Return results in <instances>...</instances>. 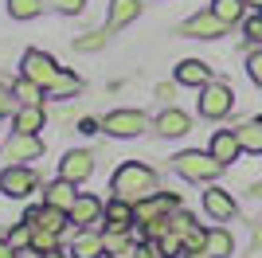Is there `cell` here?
Returning <instances> with one entry per match:
<instances>
[{
    "label": "cell",
    "instance_id": "cell-27",
    "mask_svg": "<svg viewBox=\"0 0 262 258\" xmlns=\"http://www.w3.org/2000/svg\"><path fill=\"white\" fill-rule=\"evenodd\" d=\"M157 247L164 250V258H172V254H184V235H180V231H164V235L157 239Z\"/></svg>",
    "mask_w": 262,
    "mask_h": 258
},
{
    "label": "cell",
    "instance_id": "cell-16",
    "mask_svg": "<svg viewBox=\"0 0 262 258\" xmlns=\"http://www.w3.org/2000/svg\"><path fill=\"white\" fill-rule=\"evenodd\" d=\"M102 250H106V239H102V235H94V231H78L71 254H75V258H98Z\"/></svg>",
    "mask_w": 262,
    "mask_h": 258
},
{
    "label": "cell",
    "instance_id": "cell-30",
    "mask_svg": "<svg viewBox=\"0 0 262 258\" xmlns=\"http://www.w3.org/2000/svg\"><path fill=\"white\" fill-rule=\"evenodd\" d=\"M102 43H106V32H90V35H82V39H75V47L78 51H98Z\"/></svg>",
    "mask_w": 262,
    "mask_h": 258
},
{
    "label": "cell",
    "instance_id": "cell-22",
    "mask_svg": "<svg viewBox=\"0 0 262 258\" xmlns=\"http://www.w3.org/2000/svg\"><path fill=\"white\" fill-rule=\"evenodd\" d=\"M211 12H215L223 24H239L243 12H247V0H215V4H211Z\"/></svg>",
    "mask_w": 262,
    "mask_h": 258
},
{
    "label": "cell",
    "instance_id": "cell-19",
    "mask_svg": "<svg viewBox=\"0 0 262 258\" xmlns=\"http://www.w3.org/2000/svg\"><path fill=\"white\" fill-rule=\"evenodd\" d=\"M188 125H192V118L180 114V110H164L161 118H157V129H161L164 137H180V133H188Z\"/></svg>",
    "mask_w": 262,
    "mask_h": 258
},
{
    "label": "cell",
    "instance_id": "cell-29",
    "mask_svg": "<svg viewBox=\"0 0 262 258\" xmlns=\"http://www.w3.org/2000/svg\"><path fill=\"white\" fill-rule=\"evenodd\" d=\"M32 235H35V227H28V223H24V227H16V231L8 235V243H12L16 250H20V247H32Z\"/></svg>",
    "mask_w": 262,
    "mask_h": 258
},
{
    "label": "cell",
    "instance_id": "cell-18",
    "mask_svg": "<svg viewBox=\"0 0 262 258\" xmlns=\"http://www.w3.org/2000/svg\"><path fill=\"white\" fill-rule=\"evenodd\" d=\"M43 200H47V204H51V207H63V211H71L78 196H75V184L59 176V180H55L51 188H47V196H43Z\"/></svg>",
    "mask_w": 262,
    "mask_h": 258
},
{
    "label": "cell",
    "instance_id": "cell-11",
    "mask_svg": "<svg viewBox=\"0 0 262 258\" xmlns=\"http://www.w3.org/2000/svg\"><path fill=\"white\" fill-rule=\"evenodd\" d=\"M137 219V211H133V204L129 200H121V196H114L106 204V223H110V231H129V223Z\"/></svg>",
    "mask_w": 262,
    "mask_h": 258
},
{
    "label": "cell",
    "instance_id": "cell-5",
    "mask_svg": "<svg viewBox=\"0 0 262 258\" xmlns=\"http://www.w3.org/2000/svg\"><path fill=\"white\" fill-rule=\"evenodd\" d=\"M24 75L32 78V82H39L47 90V86L59 78V67H55V59L51 55H43V51H28L24 55Z\"/></svg>",
    "mask_w": 262,
    "mask_h": 258
},
{
    "label": "cell",
    "instance_id": "cell-23",
    "mask_svg": "<svg viewBox=\"0 0 262 258\" xmlns=\"http://www.w3.org/2000/svg\"><path fill=\"white\" fill-rule=\"evenodd\" d=\"M137 12H141V4H137V0H114V8H110V24H114V28H121V24L137 20Z\"/></svg>",
    "mask_w": 262,
    "mask_h": 258
},
{
    "label": "cell",
    "instance_id": "cell-9",
    "mask_svg": "<svg viewBox=\"0 0 262 258\" xmlns=\"http://www.w3.org/2000/svg\"><path fill=\"white\" fill-rule=\"evenodd\" d=\"M133 211H137V223H153V219H164L168 211H176V196H149V200H137L133 204Z\"/></svg>",
    "mask_w": 262,
    "mask_h": 258
},
{
    "label": "cell",
    "instance_id": "cell-10",
    "mask_svg": "<svg viewBox=\"0 0 262 258\" xmlns=\"http://www.w3.org/2000/svg\"><path fill=\"white\" fill-rule=\"evenodd\" d=\"M90 172H94V157H90V153H67L63 157V180L82 184Z\"/></svg>",
    "mask_w": 262,
    "mask_h": 258
},
{
    "label": "cell",
    "instance_id": "cell-6",
    "mask_svg": "<svg viewBox=\"0 0 262 258\" xmlns=\"http://www.w3.org/2000/svg\"><path fill=\"white\" fill-rule=\"evenodd\" d=\"M227 28L231 24H223L215 12H200V16H192V20L180 28V35H192V39H219Z\"/></svg>",
    "mask_w": 262,
    "mask_h": 258
},
{
    "label": "cell",
    "instance_id": "cell-39",
    "mask_svg": "<svg viewBox=\"0 0 262 258\" xmlns=\"http://www.w3.org/2000/svg\"><path fill=\"white\" fill-rule=\"evenodd\" d=\"M247 4H254V8H258V12H262V0H247Z\"/></svg>",
    "mask_w": 262,
    "mask_h": 258
},
{
    "label": "cell",
    "instance_id": "cell-36",
    "mask_svg": "<svg viewBox=\"0 0 262 258\" xmlns=\"http://www.w3.org/2000/svg\"><path fill=\"white\" fill-rule=\"evenodd\" d=\"M12 250H16V247H12V243H0V258H16V254H12Z\"/></svg>",
    "mask_w": 262,
    "mask_h": 258
},
{
    "label": "cell",
    "instance_id": "cell-31",
    "mask_svg": "<svg viewBox=\"0 0 262 258\" xmlns=\"http://www.w3.org/2000/svg\"><path fill=\"white\" fill-rule=\"evenodd\" d=\"M168 227H172V231H180V235H188V231H192V215H184V211H176L172 219H168Z\"/></svg>",
    "mask_w": 262,
    "mask_h": 258
},
{
    "label": "cell",
    "instance_id": "cell-13",
    "mask_svg": "<svg viewBox=\"0 0 262 258\" xmlns=\"http://www.w3.org/2000/svg\"><path fill=\"white\" fill-rule=\"evenodd\" d=\"M176 82H184V86H208L211 82V67L200 63V59H184V63L176 67Z\"/></svg>",
    "mask_w": 262,
    "mask_h": 258
},
{
    "label": "cell",
    "instance_id": "cell-21",
    "mask_svg": "<svg viewBox=\"0 0 262 258\" xmlns=\"http://www.w3.org/2000/svg\"><path fill=\"white\" fill-rule=\"evenodd\" d=\"M235 137H239L243 153H262V125H258V121L239 125V129H235Z\"/></svg>",
    "mask_w": 262,
    "mask_h": 258
},
{
    "label": "cell",
    "instance_id": "cell-17",
    "mask_svg": "<svg viewBox=\"0 0 262 258\" xmlns=\"http://www.w3.org/2000/svg\"><path fill=\"white\" fill-rule=\"evenodd\" d=\"M239 153H243V145H239V137H235V133H227V129H223V133H215V137H211V157H219L223 164H231Z\"/></svg>",
    "mask_w": 262,
    "mask_h": 258
},
{
    "label": "cell",
    "instance_id": "cell-34",
    "mask_svg": "<svg viewBox=\"0 0 262 258\" xmlns=\"http://www.w3.org/2000/svg\"><path fill=\"white\" fill-rule=\"evenodd\" d=\"M133 258H164V250L157 247V243H145V247L133 250Z\"/></svg>",
    "mask_w": 262,
    "mask_h": 258
},
{
    "label": "cell",
    "instance_id": "cell-26",
    "mask_svg": "<svg viewBox=\"0 0 262 258\" xmlns=\"http://www.w3.org/2000/svg\"><path fill=\"white\" fill-rule=\"evenodd\" d=\"M12 94L20 98V102H39V98H43V86H39V82H32V78L24 75L20 82L12 86Z\"/></svg>",
    "mask_w": 262,
    "mask_h": 258
},
{
    "label": "cell",
    "instance_id": "cell-8",
    "mask_svg": "<svg viewBox=\"0 0 262 258\" xmlns=\"http://www.w3.org/2000/svg\"><path fill=\"white\" fill-rule=\"evenodd\" d=\"M39 153H43V141L35 137V133H16V137L8 141L4 157H8V164H24V161H35Z\"/></svg>",
    "mask_w": 262,
    "mask_h": 258
},
{
    "label": "cell",
    "instance_id": "cell-28",
    "mask_svg": "<svg viewBox=\"0 0 262 258\" xmlns=\"http://www.w3.org/2000/svg\"><path fill=\"white\" fill-rule=\"evenodd\" d=\"M55 243H59V231H47V227H35L32 235V247L43 254V250H55Z\"/></svg>",
    "mask_w": 262,
    "mask_h": 258
},
{
    "label": "cell",
    "instance_id": "cell-38",
    "mask_svg": "<svg viewBox=\"0 0 262 258\" xmlns=\"http://www.w3.org/2000/svg\"><path fill=\"white\" fill-rule=\"evenodd\" d=\"M43 258H63V254H59V250H43Z\"/></svg>",
    "mask_w": 262,
    "mask_h": 258
},
{
    "label": "cell",
    "instance_id": "cell-2",
    "mask_svg": "<svg viewBox=\"0 0 262 258\" xmlns=\"http://www.w3.org/2000/svg\"><path fill=\"white\" fill-rule=\"evenodd\" d=\"M176 172L184 176V180H215L219 172H223V161L211 157V153H180L176 157Z\"/></svg>",
    "mask_w": 262,
    "mask_h": 258
},
{
    "label": "cell",
    "instance_id": "cell-3",
    "mask_svg": "<svg viewBox=\"0 0 262 258\" xmlns=\"http://www.w3.org/2000/svg\"><path fill=\"white\" fill-rule=\"evenodd\" d=\"M0 192L8 196V200H24V196L35 192V172L28 164H8V168L0 172Z\"/></svg>",
    "mask_w": 262,
    "mask_h": 258
},
{
    "label": "cell",
    "instance_id": "cell-1",
    "mask_svg": "<svg viewBox=\"0 0 262 258\" xmlns=\"http://www.w3.org/2000/svg\"><path fill=\"white\" fill-rule=\"evenodd\" d=\"M114 196L129 200V204L157 196V176H153V168H145V164H137V161L121 164L118 176H114Z\"/></svg>",
    "mask_w": 262,
    "mask_h": 258
},
{
    "label": "cell",
    "instance_id": "cell-24",
    "mask_svg": "<svg viewBox=\"0 0 262 258\" xmlns=\"http://www.w3.org/2000/svg\"><path fill=\"white\" fill-rule=\"evenodd\" d=\"M78 90H82L78 75H67V71H59V78L47 86V94H51V98H71V94H78Z\"/></svg>",
    "mask_w": 262,
    "mask_h": 258
},
{
    "label": "cell",
    "instance_id": "cell-14",
    "mask_svg": "<svg viewBox=\"0 0 262 258\" xmlns=\"http://www.w3.org/2000/svg\"><path fill=\"white\" fill-rule=\"evenodd\" d=\"M231 250H235V239H231V231L215 227V231H208V243H204L200 258H231Z\"/></svg>",
    "mask_w": 262,
    "mask_h": 258
},
{
    "label": "cell",
    "instance_id": "cell-32",
    "mask_svg": "<svg viewBox=\"0 0 262 258\" xmlns=\"http://www.w3.org/2000/svg\"><path fill=\"white\" fill-rule=\"evenodd\" d=\"M247 71H251V78L262 86V51H254L251 59H247Z\"/></svg>",
    "mask_w": 262,
    "mask_h": 258
},
{
    "label": "cell",
    "instance_id": "cell-15",
    "mask_svg": "<svg viewBox=\"0 0 262 258\" xmlns=\"http://www.w3.org/2000/svg\"><path fill=\"white\" fill-rule=\"evenodd\" d=\"M204 207H208L211 219H231V215H235V200H231V192H223V188L204 192Z\"/></svg>",
    "mask_w": 262,
    "mask_h": 258
},
{
    "label": "cell",
    "instance_id": "cell-35",
    "mask_svg": "<svg viewBox=\"0 0 262 258\" xmlns=\"http://www.w3.org/2000/svg\"><path fill=\"white\" fill-rule=\"evenodd\" d=\"M55 8L59 12H82V4H86V0H51Z\"/></svg>",
    "mask_w": 262,
    "mask_h": 258
},
{
    "label": "cell",
    "instance_id": "cell-40",
    "mask_svg": "<svg viewBox=\"0 0 262 258\" xmlns=\"http://www.w3.org/2000/svg\"><path fill=\"white\" fill-rule=\"evenodd\" d=\"M258 125H262V118H258Z\"/></svg>",
    "mask_w": 262,
    "mask_h": 258
},
{
    "label": "cell",
    "instance_id": "cell-25",
    "mask_svg": "<svg viewBox=\"0 0 262 258\" xmlns=\"http://www.w3.org/2000/svg\"><path fill=\"white\" fill-rule=\"evenodd\" d=\"M8 12L16 20H32V16L43 12V0H8Z\"/></svg>",
    "mask_w": 262,
    "mask_h": 258
},
{
    "label": "cell",
    "instance_id": "cell-20",
    "mask_svg": "<svg viewBox=\"0 0 262 258\" xmlns=\"http://www.w3.org/2000/svg\"><path fill=\"white\" fill-rule=\"evenodd\" d=\"M35 129H43V110L35 102H24V110L16 114V133H35Z\"/></svg>",
    "mask_w": 262,
    "mask_h": 258
},
{
    "label": "cell",
    "instance_id": "cell-7",
    "mask_svg": "<svg viewBox=\"0 0 262 258\" xmlns=\"http://www.w3.org/2000/svg\"><path fill=\"white\" fill-rule=\"evenodd\" d=\"M102 129L114 133V137H137L145 129V114H137V110H118V114H110V118L102 121Z\"/></svg>",
    "mask_w": 262,
    "mask_h": 258
},
{
    "label": "cell",
    "instance_id": "cell-33",
    "mask_svg": "<svg viewBox=\"0 0 262 258\" xmlns=\"http://www.w3.org/2000/svg\"><path fill=\"white\" fill-rule=\"evenodd\" d=\"M247 39L262 43V12H258V16H254V20H247Z\"/></svg>",
    "mask_w": 262,
    "mask_h": 258
},
{
    "label": "cell",
    "instance_id": "cell-12",
    "mask_svg": "<svg viewBox=\"0 0 262 258\" xmlns=\"http://www.w3.org/2000/svg\"><path fill=\"white\" fill-rule=\"evenodd\" d=\"M71 223H78V227H94L98 223V215H102V200H94V196H78L75 200V207H71Z\"/></svg>",
    "mask_w": 262,
    "mask_h": 258
},
{
    "label": "cell",
    "instance_id": "cell-4",
    "mask_svg": "<svg viewBox=\"0 0 262 258\" xmlns=\"http://www.w3.org/2000/svg\"><path fill=\"white\" fill-rule=\"evenodd\" d=\"M231 106H235L231 86H219V82L204 86V94H200V114H204V118H227Z\"/></svg>",
    "mask_w": 262,
    "mask_h": 258
},
{
    "label": "cell",
    "instance_id": "cell-37",
    "mask_svg": "<svg viewBox=\"0 0 262 258\" xmlns=\"http://www.w3.org/2000/svg\"><path fill=\"white\" fill-rule=\"evenodd\" d=\"M4 110H8V94H4V90H0V114H4Z\"/></svg>",
    "mask_w": 262,
    "mask_h": 258
}]
</instances>
